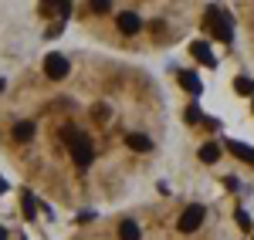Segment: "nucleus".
<instances>
[{"instance_id":"nucleus-1","label":"nucleus","mask_w":254,"mask_h":240,"mask_svg":"<svg viewBox=\"0 0 254 240\" xmlns=\"http://www.w3.org/2000/svg\"><path fill=\"white\" fill-rule=\"evenodd\" d=\"M203 217H207V210L203 206H187L183 213H180V220H176V227L183 230V234H200V227H203Z\"/></svg>"},{"instance_id":"nucleus-2","label":"nucleus","mask_w":254,"mask_h":240,"mask_svg":"<svg viewBox=\"0 0 254 240\" xmlns=\"http://www.w3.org/2000/svg\"><path fill=\"white\" fill-rule=\"evenodd\" d=\"M68 71H71V64H68L64 54H48V58H44V75H48V78L61 81V78H68Z\"/></svg>"},{"instance_id":"nucleus-3","label":"nucleus","mask_w":254,"mask_h":240,"mask_svg":"<svg viewBox=\"0 0 254 240\" xmlns=\"http://www.w3.org/2000/svg\"><path fill=\"white\" fill-rule=\"evenodd\" d=\"M116 24H119V31H122L126 38H132V34H139V27H142V17L132 14V10H126V14H119V17H116Z\"/></svg>"},{"instance_id":"nucleus-4","label":"nucleus","mask_w":254,"mask_h":240,"mask_svg":"<svg viewBox=\"0 0 254 240\" xmlns=\"http://www.w3.org/2000/svg\"><path fill=\"white\" fill-rule=\"evenodd\" d=\"M190 51H193V58H196V61H203V64H214V54H210V48H207L203 41H193V44H190Z\"/></svg>"},{"instance_id":"nucleus-5","label":"nucleus","mask_w":254,"mask_h":240,"mask_svg":"<svg viewBox=\"0 0 254 240\" xmlns=\"http://www.w3.org/2000/svg\"><path fill=\"white\" fill-rule=\"evenodd\" d=\"M180 85H183L187 92L200 95V78H196V75H190V71H180Z\"/></svg>"},{"instance_id":"nucleus-6","label":"nucleus","mask_w":254,"mask_h":240,"mask_svg":"<svg viewBox=\"0 0 254 240\" xmlns=\"http://www.w3.org/2000/svg\"><path fill=\"white\" fill-rule=\"evenodd\" d=\"M217 156H220V149H217L214 142H210V145H203V149H200V159H203V162H214Z\"/></svg>"},{"instance_id":"nucleus-7","label":"nucleus","mask_w":254,"mask_h":240,"mask_svg":"<svg viewBox=\"0 0 254 240\" xmlns=\"http://www.w3.org/2000/svg\"><path fill=\"white\" fill-rule=\"evenodd\" d=\"M231 149H234L241 159H251L254 162V149H248V145H241V142H231Z\"/></svg>"},{"instance_id":"nucleus-8","label":"nucleus","mask_w":254,"mask_h":240,"mask_svg":"<svg viewBox=\"0 0 254 240\" xmlns=\"http://www.w3.org/2000/svg\"><path fill=\"white\" fill-rule=\"evenodd\" d=\"M234 88H237V92H241V95H248V92H254V81H251V78H244V75H241V78L234 81Z\"/></svg>"},{"instance_id":"nucleus-9","label":"nucleus","mask_w":254,"mask_h":240,"mask_svg":"<svg viewBox=\"0 0 254 240\" xmlns=\"http://www.w3.org/2000/svg\"><path fill=\"white\" fill-rule=\"evenodd\" d=\"M237 223H241V227H244V230H248V227H251V220H248V213H244V210H237Z\"/></svg>"},{"instance_id":"nucleus-10","label":"nucleus","mask_w":254,"mask_h":240,"mask_svg":"<svg viewBox=\"0 0 254 240\" xmlns=\"http://www.w3.org/2000/svg\"><path fill=\"white\" fill-rule=\"evenodd\" d=\"M3 190H7V183H3V180H0V193H3Z\"/></svg>"},{"instance_id":"nucleus-11","label":"nucleus","mask_w":254,"mask_h":240,"mask_svg":"<svg viewBox=\"0 0 254 240\" xmlns=\"http://www.w3.org/2000/svg\"><path fill=\"white\" fill-rule=\"evenodd\" d=\"M0 92H3V81H0Z\"/></svg>"}]
</instances>
